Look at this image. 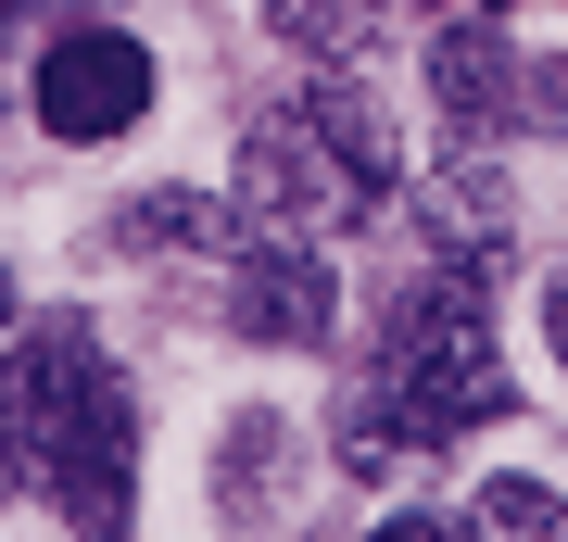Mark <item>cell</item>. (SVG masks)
I'll return each instance as SVG.
<instances>
[{
	"label": "cell",
	"mask_w": 568,
	"mask_h": 542,
	"mask_svg": "<svg viewBox=\"0 0 568 542\" xmlns=\"http://www.w3.org/2000/svg\"><path fill=\"white\" fill-rule=\"evenodd\" d=\"M0 429H13V467L39 480L77 530H126V480H140V403H126L114 354L89 341L77 316L26 328L0 354Z\"/></svg>",
	"instance_id": "cell-1"
},
{
	"label": "cell",
	"mask_w": 568,
	"mask_h": 542,
	"mask_svg": "<svg viewBox=\"0 0 568 542\" xmlns=\"http://www.w3.org/2000/svg\"><path fill=\"white\" fill-rule=\"evenodd\" d=\"M379 190H392V114H379V89H354V63H328L291 114H265L241 140V202L265 227L354 241L379 215Z\"/></svg>",
	"instance_id": "cell-2"
},
{
	"label": "cell",
	"mask_w": 568,
	"mask_h": 542,
	"mask_svg": "<svg viewBox=\"0 0 568 542\" xmlns=\"http://www.w3.org/2000/svg\"><path fill=\"white\" fill-rule=\"evenodd\" d=\"M366 391L392 403V429L417 454L506 417V354H493V316H480V265H443L379 316V379Z\"/></svg>",
	"instance_id": "cell-3"
},
{
	"label": "cell",
	"mask_w": 568,
	"mask_h": 542,
	"mask_svg": "<svg viewBox=\"0 0 568 542\" xmlns=\"http://www.w3.org/2000/svg\"><path fill=\"white\" fill-rule=\"evenodd\" d=\"M152 114V51L126 25H63L39 51V126L51 140H126Z\"/></svg>",
	"instance_id": "cell-4"
},
{
	"label": "cell",
	"mask_w": 568,
	"mask_h": 542,
	"mask_svg": "<svg viewBox=\"0 0 568 542\" xmlns=\"http://www.w3.org/2000/svg\"><path fill=\"white\" fill-rule=\"evenodd\" d=\"M518 39L493 25V0H467V13L429 39V101H443V126H455V152H480V140H506L518 126Z\"/></svg>",
	"instance_id": "cell-5"
},
{
	"label": "cell",
	"mask_w": 568,
	"mask_h": 542,
	"mask_svg": "<svg viewBox=\"0 0 568 542\" xmlns=\"http://www.w3.org/2000/svg\"><path fill=\"white\" fill-rule=\"evenodd\" d=\"M227 316L253 328V341H278V354H328V328H342V290H328V265L304 241H241V303Z\"/></svg>",
	"instance_id": "cell-6"
},
{
	"label": "cell",
	"mask_w": 568,
	"mask_h": 542,
	"mask_svg": "<svg viewBox=\"0 0 568 542\" xmlns=\"http://www.w3.org/2000/svg\"><path fill=\"white\" fill-rule=\"evenodd\" d=\"M417 215H429V253H443V265H493L518 241V202H506V177H493L480 152H455L443 177L417 190Z\"/></svg>",
	"instance_id": "cell-7"
},
{
	"label": "cell",
	"mask_w": 568,
	"mask_h": 542,
	"mask_svg": "<svg viewBox=\"0 0 568 542\" xmlns=\"http://www.w3.org/2000/svg\"><path fill=\"white\" fill-rule=\"evenodd\" d=\"M265 25L304 63H366L379 51V0H265Z\"/></svg>",
	"instance_id": "cell-8"
},
{
	"label": "cell",
	"mask_w": 568,
	"mask_h": 542,
	"mask_svg": "<svg viewBox=\"0 0 568 542\" xmlns=\"http://www.w3.org/2000/svg\"><path fill=\"white\" fill-rule=\"evenodd\" d=\"M140 215V241H190V253H241L253 227L227 215V202H203V190H152V202H126Z\"/></svg>",
	"instance_id": "cell-9"
},
{
	"label": "cell",
	"mask_w": 568,
	"mask_h": 542,
	"mask_svg": "<svg viewBox=\"0 0 568 542\" xmlns=\"http://www.w3.org/2000/svg\"><path fill=\"white\" fill-rule=\"evenodd\" d=\"M467 530H493V542H556L568 504H556L544 480H480V492H467Z\"/></svg>",
	"instance_id": "cell-10"
},
{
	"label": "cell",
	"mask_w": 568,
	"mask_h": 542,
	"mask_svg": "<svg viewBox=\"0 0 568 542\" xmlns=\"http://www.w3.org/2000/svg\"><path fill=\"white\" fill-rule=\"evenodd\" d=\"M405 454H417V442L392 429V403H379V391H354V403H342V467H354V480H392Z\"/></svg>",
	"instance_id": "cell-11"
},
{
	"label": "cell",
	"mask_w": 568,
	"mask_h": 542,
	"mask_svg": "<svg viewBox=\"0 0 568 542\" xmlns=\"http://www.w3.org/2000/svg\"><path fill=\"white\" fill-rule=\"evenodd\" d=\"M253 480L278 492V417H253L241 442H227V504H253Z\"/></svg>",
	"instance_id": "cell-12"
},
{
	"label": "cell",
	"mask_w": 568,
	"mask_h": 542,
	"mask_svg": "<svg viewBox=\"0 0 568 542\" xmlns=\"http://www.w3.org/2000/svg\"><path fill=\"white\" fill-rule=\"evenodd\" d=\"M544 341H556V366H568V278L544 290Z\"/></svg>",
	"instance_id": "cell-13"
},
{
	"label": "cell",
	"mask_w": 568,
	"mask_h": 542,
	"mask_svg": "<svg viewBox=\"0 0 568 542\" xmlns=\"http://www.w3.org/2000/svg\"><path fill=\"white\" fill-rule=\"evenodd\" d=\"M13 480H26V467H13V429H0V492H13Z\"/></svg>",
	"instance_id": "cell-14"
},
{
	"label": "cell",
	"mask_w": 568,
	"mask_h": 542,
	"mask_svg": "<svg viewBox=\"0 0 568 542\" xmlns=\"http://www.w3.org/2000/svg\"><path fill=\"white\" fill-rule=\"evenodd\" d=\"M0 341H13V278H0Z\"/></svg>",
	"instance_id": "cell-15"
},
{
	"label": "cell",
	"mask_w": 568,
	"mask_h": 542,
	"mask_svg": "<svg viewBox=\"0 0 568 542\" xmlns=\"http://www.w3.org/2000/svg\"><path fill=\"white\" fill-rule=\"evenodd\" d=\"M13 13H26V0H0V39H13Z\"/></svg>",
	"instance_id": "cell-16"
},
{
	"label": "cell",
	"mask_w": 568,
	"mask_h": 542,
	"mask_svg": "<svg viewBox=\"0 0 568 542\" xmlns=\"http://www.w3.org/2000/svg\"><path fill=\"white\" fill-rule=\"evenodd\" d=\"M493 13H506V0H493Z\"/></svg>",
	"instance_id": "cell-17"
}]
</instances>
